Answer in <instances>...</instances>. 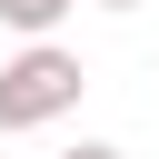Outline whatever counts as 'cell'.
<instances>
[{"mask_svg": "<svg viewBox=\"0 0 159 159\" xmlns=\"http://www.w3.org/2000/svg\"><path fill=\"white\" fill-rule=\"evenodd\" d=\"M80 89H89L80 50H60V40H20V50L0 60V129H50V119L80 109Z\"/></svg>", "mask_w": 159, "mask_h": 159, "instance_id": "cell-1", "label": "cell"}, {"mask_svg": "<svg viewBox=\"0 0 159 159\" xmlns=\"http://www.w3.org/2000/svg\"><path fill=\"white\" fill-rule=\"evenodd\" d=\"M60 159H129V149H109V139H70Z\"/></svg>", "mask_w": 159, "mask_h": 159, "instance_id": "cell-3", "label": "cell"}, {"mask_svg": "<svg viewBox=\"0 0 159 159\" xmlns=\"http://www.w3.org/2000/svg\"><path fill=\"white\" fill-rule=\"evenodd\" d=\"M70 10H80V0H0V30H20V40H50Z\"/></svg>", "mask_w": 159, "mask_h": 159, "instance_id": "cell-2", "label": "cell"}, {"mask_svg": "<svg viewBox=\"0 0 159 159\" xmlns=\"http://www.w3.org/2000/svg\"><path fill=\"white\" fill-rule=\"evenodd\" d=\"M99 10H139V0H99Z\"/></svg>", "mask_w": 159, "mask_h": 159, "instance_id": "cell-4", "label": "cell"}]
</instances>
